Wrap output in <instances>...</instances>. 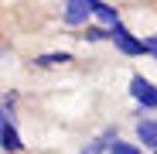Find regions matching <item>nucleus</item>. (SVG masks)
<instances>
[{
    "mask_svg": "<svg viewBox=\"0 0 157 154\" xmlns=\"http://www.w3.org/2000/svg\"><path fill=\"white\" fill-rule=\"evenodd\" d=\"M106 38L123 51V55H144V41H140V38H133V34L123 28V24H113V28L106 31Z\"/></svg>",
    "mask_w": 157,
    "mask_h": 154,
    "instance_id": "nucleus-1",
    "label": "nucleus"
},
{
    "mask_svg": "<svg viewBox=\"0 0 157 154\" xmlns=\"http://www.w3.org/2000/svg\"><path fill=\"white\" fill-rule=\"evenodd\" d=\"M0 147H4L7 154L24 151V140H21V134H17V127H14L10 113H4V106H0Z\"/></svg>",
    "mask_w": 157,
    "mask_h": 154,
    "instance_id": "nucleus-2",
    "label": "nucleus"
},
{
    "mask_svg": "<svg viewBox=\"0 0 157 154\" xmlns=\"http://www.w3.org/2000/svg\"><path fill=\"white\" fill-rule=\"evenodd\" d=\"M130 93H133L137 103H144V106H147V113H154V106H157V93H154V82H150V79L133 75V79H130Z\"/></svg>",
    "mask_w": 157,
    "mask_h": 154,
    "instance_id": "nucleus-3",
    "label": "nucleus"
},
{
    "mask_svg": "<svg viewBox=\"0 0 157 154\" xmlns=\"http://www.w3.org/2000/svg\"><path fill=\"white\" fill-rule=\"evenodd\" d=\"M89 14H92V0H68V4H65V24H68V28L86 24Z\"/></svg>",
    "mask_w": 157,
    "mask_h": 154,
    "instance_id": "nucleus-4",
    "label": "nucleus"
},
{
    "mask_svg": "<svg viewBox=\"0 0 157 154\" xmlns=\"http://www.w3.org/2000/svg\"><path fill=\"white\" fill-rule=\"evenodd\" d=\"M137 137H140L144 147H157V123H154V116H144L137 123Z\"/></svg>",
    "mask_w": 157,
    "mask_h": 154,
    "instance_id": "nucleus-5",
    "label": "nucleus"
},
{
    "mask_svg": "<svg viewBox=\"0 0 157 154\" xmlns=\"http://www.w3.org/2000/svg\"><path fill=\"white\" fill-rule=\"evenodd\" d=\"M92 14H96L99 21H106L109 28H113V24H120V10L109 7V4H102V0H92Z\"/></svg>",
    "mask_w": 157,
    "mask_h": 154,
    "instance_id": "nucleus-6",
    "label": "nucleus"
},
{
    "mask_svg": "<svg viewBox=\"0 0 157 154\" xmlns=\"http://www.w3.org/2000/svg\"><path fill=\"white\" fill-rule=\"evenodd\" d=\"M116 140V130H106V134H102V137H96V140H89L86 147H82V154H102V151H106L109 144Z\"/></svg>",
    "mask_w": 157,
    "mask_h": 154,
    "instance_id": "nucleus-7",
    "label": "nucleus"
},
{
    "mask_svg": "<svg viewBox=\"0 0 157 154\" xmlns=\"http://www.w3.org/2000/svg\"><path fill=\"white\" fill-rule=\"evenodd\" d=\"M65 62H72L68 51H48V55H38V58H34V65H41V69H48V65H65Z\"/></svg>",
    "mask_w": 157,
    "mask_h": 154,
    "instance_id": "nucleus-8",
    "label": "nucleus"
},
{
    "mask_svg": "<svg viewBox=\"0 0 157 154\" xmlns=\"http://www.w3.org/2000/svg\"><path fill=\"white\" fill-rule=\"evenodd\" d=\"M106 151H109V154H144L137 144H126V140H120V137H116V140H113Z\"/></svg>",
    "mask_w": 157,
    "mask_h": 154,
    "instance_id": "nucleus-9",
    "label": "nucleus"
},
{
    "mask_svg": "<svg viewBox=\"0 0 157 154\" xmlns=\"http://www.w3.org/2000/svg\"><path fill=\"white\" fill-rule=\"evenodd\" d=\"M82 38H89V41H99V38H106V31H102V28H89Z\"/></svg>",
    "mask_w": 157,
    "mask_h": 154,
    "instance_id": "nucleus-10",
    "label": "nucleus"
},
{
    "mask_svg": "<svg viewBox=\"0 0 157 154\" xmlns=\"http://www.w3.org/2000/svg\"><path fill=\"white\" fill-rule=\"evenodd\" d=\"M144 51H147V55H154V51H157V41H154V38H144Z\"/></svg>",
    "mask_w": 157,
    "mask_h": 154,
    "instance_id": "nucleus-11",
    "label": "nucleus"
}]
</instances>
